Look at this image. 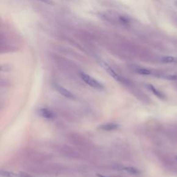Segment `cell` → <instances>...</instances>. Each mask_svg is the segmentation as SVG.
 <instances>
[{"instance_id": "9c48e42d", "label": "cell", "mask_w": 177, "mask_h": 177, "mask_svg": "<svg viewBox=\"0 0 177 177\" xmlns=\"http://www.w3.org/2000/svg\"><path fill=\"white\" fill-rule=\"evenodd\" d=\"M122 170L134 174H137L140 173L139 170H138L137 169H136L134 168H132V167H124V168H122Z\"/></svg>"}, {"instance_id": "4fadbf2b", "label": "cell", "mask_w": 177, "mask_h": 177, "mask_svg": "<svg viewBox=\"0 0 177 177\" xmlns=\"http://www.w3.org/2000/svg\"><path fill=\"white\" fill-rule=\"evenodd\" d=\"M176 22H177V21H176Z\"/></svg>"}, {"instance_id": "52a82bcc", "label": "cell", "mask_w": 177, "mask_h": 177, "mask_svg": "<svg viewBox=\"0 0 177 177\" xmlns=\"http://www.w3.org/2000/svg\"><path fill=\"white\" fill-rule=\"evenodd\" d=\"M1 176H4V177H23L22 175H20V174H14L12 172H5V171L1 172Z\"/></svg>"}, {"instance_id": "6da1fadb", "label": "cell", "mask_w": 177, "mask_h": 177, "mask_svg": "<svg viewBox=\"0 0 177 177\" xmlns=\"http://www.w3.org/2000/svg\"><path fill=\"white\" fill-rule=\"evenodd\" d=\"M80 78L84 83L91 87L92 88L98 89V90H101V89L104 88V86L100 82L95 78H92L91 76L88 75V74L84 72H80Z\"/></svg>"}, {"instance_id": "8fae6325", "label": "cell", "mask_w": 177, "mask_h": 177, "mask_svg": "<svg viewBox=\"0 0 177 177\" xmlns=\"http://www.w3.org/2000/svg\"><path fill=\"white\" fill-rule=\"evenodd\" d=\"M37 1H39L42 2V3H44V4H53V2L51 1V0H37Z\"/></svg>"}, {"instance_id": "8992f818", "label": "cell", "mask_w": 177, "mask_h": 177, "mask_svg": "<svg viewBox=\"0 0 177 177\" xmlns=\"http://www.w3.org/2000/svg\"><path fill=\"white\" fill-rule=\"evenodd\" d=\"M147 87H148V88L150 89L151 91H152V93L153 94H154L157 97H158V98H162L163 97V94L161 93L160 91H159L158 90H157V89H156L154 87L153 85H152V84H148L147 85Z\"/></svg>"}, {"instance_id": "7c38bea8", "label": "cell", "mask_w": 177, "mask_h": 177, "mask_svg": "<svg viewBox=\"0 0 177 177\" xmlns=\"http://www.w3.org/2000/svg\"><path fill=\"white\" fill-rule=\"evenodd\" d=\"M99 177H107V176H102V175H100V174H97Z\"/></svg>"}, {"instance_id": "30bf717a", "label": "cell", "mask_w": 177, "mask_h": 177, "mask_svg": "<svg viewBox=\"0 0 177 177\" xmlns=\"http://www.w3.org/2000/svg\"><path fill=\"white\" fill-rule=\"evenodd\" d=\"M137 73L141 74V75H145V76H147L151 74V71L150 70H148L147 69H144V68H138L136 69Z\"/></svg>"}, {"instance_id": "5b68a950", "label": "cell", "mask_w": 177, "mask_h": 177, "mask_svg": "<svg viewBox=\"0 0 177 177\" xmlns=\"http://www.w3.org/2000/svg\"><path fill=\"white\" fill-rule=\"evenodd\" d=\"M119 127V125L116 123L113 122H109V123H105V124L101 125V126L98 127V129L104 130V131H112V130H116Z\"/></svg>"}, {"instance_id": "3957f363", "label": "cell", "mask_w": 177, "mask_h": 177, "mask_svg": "<svg viewBox=\"0 0 177 177\" xmlns=\"http://www.w3.org/2000/svg\"><path fill=\"white\" fill-rule=\"evenodd\" d=\"M54 87L56 90L59 92V93L65 97H66V98H70V99L75 98V96H74L72 92H71L70 91L68 90V89H65V87H62L61 85H59V84H55L54 85Z\"/></svg>"}, {"instance_id": "7a4b0ae2", "label": "cell", "mask_w": 177, "mask_h": 177, "mask_svg": "<svg viewBox=\"0 0 177 177\" xmlns=\"http://www.w3.org/2000/svg\"><path fill=\"white\" fill-rule=\"evenodd\" d=\"M101 66L103 67V69H104L105 71H107V73H108L110 76L112 77H113L116 80L118 81H121V77H120L119 74H118L116 71H115L114 69H113L111 66H110L108 64L107 62H105L104 61H101Z\"/></svg>"}, {"instance_id": "277c9868", "label": "cell", "mask_w": 177, "mask_h": 177, "mask_svg": "<svg viewBox=\"0 0 177 177\" xmlns=\"http://www.w3.org/2000/svg\"><path fill=\"white\" fill-rule=\"evenodd\" d=\"M37 113L41 117H42L45 119L51 120V119H53L55 117L54 113L48 109H45V108L40 109L37 111Z\"/></svg>"}, {"instance_id": "ba28073f", "label": "cell", "mask_w": 177, "mask_h": 177, "mask_svg": "<svg viewBox=\"0 0 177 177\" xmlns=\"http://www.w3.org/2000/svg\"><path fill=\"white\" fill-rule=\"evenodd\" d=\"M176 61V58L172 56H165L162 58V62L165 63H173Z\"/></svg>"}]
</instances>
